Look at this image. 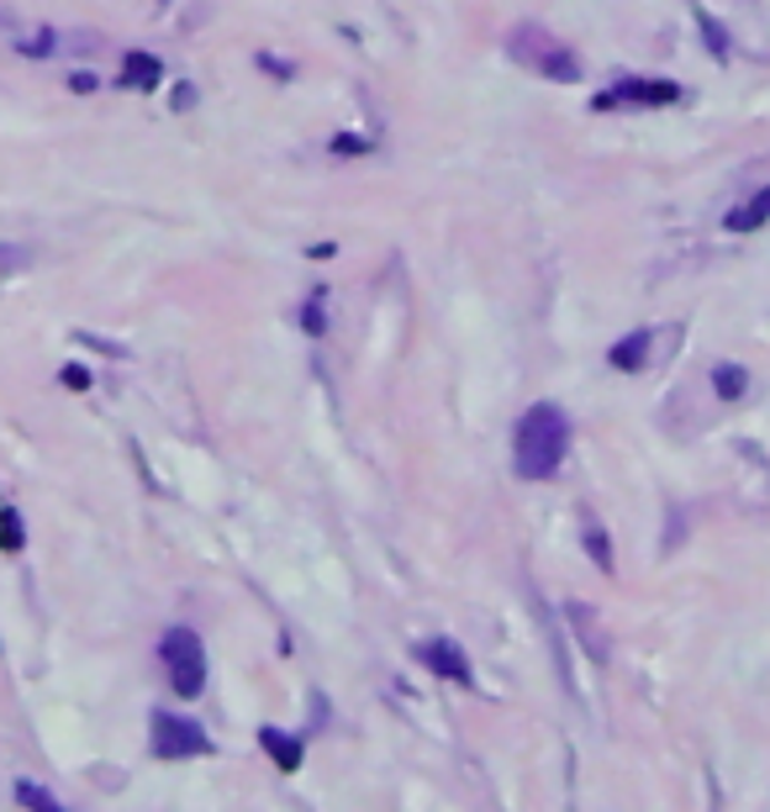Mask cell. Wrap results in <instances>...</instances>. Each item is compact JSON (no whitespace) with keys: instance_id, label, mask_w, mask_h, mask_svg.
Masks as SVG:
<instances>
[{"instance_id":"8992f818","label":"cell","mask_w":770,"mask_h":812,"mask_svg":"<svg viewBox=\"0 0 770 812\" xmlns=\"http://www.w3.org/2000/svg\"><path fill=\"white\" fill-rule=\"evenodd\" d=\"M417 660H423L433 675L454 681V686H475V671H470L465 650H460L454 638H423V644H417Z\"/></svg>"},{"instance_id":"30bf717a","label":"cell","mask_w":770,"mask_h":812,"mask_svg":"<svg viewBox=\"0 0 770 812\" xmlns=\"http://www.w3.org/2000/svg\"><path fill=\"white\" fill-rule=\"evenodd\" d=\"M644 359H649V333H629V338L612 344V369H623V375H639Z\"/></svg>"},{"instance_id":"277c9868","label":"cell","mask_w":770,"mask_h":812,"mask_svg":"<svg viewBox=\"0 0 770 812\" xmlns=\"http://www.w3.org/2000/svg\"><path fill=\"white\" fill-rule=\"evenodd\" d=\"M154 754L159 760H196V754H211V739L201 733V723L190 717H175V712H154Z\"/></svg>"},{"instance_id":"4fadbf2b","label":"cell","mask_w":770,"mask_h":812,"mask_svg":"<svg viewBox=\"0 0 770 812\" xmlns=\"http://www.w3.org/2000/svg\"><path fill=\"white\" fill-rule=\"evenodd\" d=\"M21 544H27V533H21V512L0 507V548H6V554H17Z\"/></svg>"},{"instance_id":"ac0fdd59","label":"cell","mask_w":770,"mask_h":812,"mask_svg":"<svg viewBox=\"0 0 770 812\" xmlns=\"http://www.w3.org/2000/svg\"><path fill=\"white\" fill-rule=\"evenodd\" d=\"M63 386H69V390H85V386H90V369L69 365V369H63Z\"/></svg>"},{"instance_id":"5b68a950","label":"cell","mask_w":770,"mask_h":812,"mask_svg":"<svg viewBox=\"0 0 770 812\" xmlns=\"http://www.w3.org/2000/svg\"><path fill=\"white\" fill-rule=\"evenodd\" d=\"M681 101V85L670 80H618L612 90H602L591 111H618V106H675Z\"/></svg>"},{"instance_id":"5bb4252c","label":"cell","mask_w":770,"mask_h":812,"mask_svg":"<svg viewBox=\"0 0 770 812\" xmlns=\"http://www.w3.org/2000/svg\"><path fill=\"white\" fill-rule=\"evenodd\" d=\"M586 554L612 575V544H608V528H602V523H586Z\"/></svg>"},{"instance_id":"e0dca14e","label":"cell","mask_w":770,"mask_h":812,"mask_svg":"<svg viewBox=\"0 0 770 812\" xmlns=\"http://www.w3.org/2000/svg\"><path fill=\"white\" fill-rule=\"evenodd\" d=\"M17 265H27V248H6V244H0V275H6V269H17Z\"/></svg>"},{"instance_id":"6da1fadb","label":"cell","mask_w":770,"mask_h":812,"mask_svg":"<svg viewBox=\"0 0 770 812\" xmlns=\"http://www.w3.org/2000/svg\"><path fill=\"white\" fill-rule=\"evenodd\" d=\"M565 448H570L565 412L554 402H533L517 417V433H512V469L523 481H549L554 469L565 465Z\"/></svg>"},{"instance_id":"7a4b0ae2","label":"cell","mask_w":770,"mask_h":812,"mask_svg":"<svg viewBox=\"0 0 770 812\" xmlns=\"http://www.w3.org/2000/svg\"><path fill=\"white\" fill-rule=\"evenodd\" d=\"M507 53L523 69H533V75H544V80H581V63H575V53H570L565 42H554L544 32V27H533V21H523V27H512V38H507Z\"/></svg>"},{"instance_id":"9a60e30c","label":"cell","mask_w":770,"mask_h":812,"mask_svg":"<svg viewBox=\"0 0 770 812\" xmlns=\"http://www.w3.org/2000/svg\"><path fill=\"white\" fill-rule=\"evenodd\" d=\"M697 21H702V38H708L712 59H729V38H723V32H718V21H712V17H697Z\"/></svg>"},{"instance_id":"2e32d148","label":"cell","mask_w":770,"mask_h":812,"mask_svg":"<svg viewBox=\"0 0 770 812\" xmlns=\"http://www.w3.org/2000/svg\"><path fill=\"white\" fill-rule=\"evenodd\" d=\"M365 148H369L365 138H333V154H338V159H359Z\"/></svg>"},{"instance_id":"52a82bcc","label":"cell","mask_w":770,"mask_h":812,"mask_svg":"<svg viewBox=\"0 0 770 812\" xmlns=\"http://www.w3.org/2000/svg\"><path fill=\"white\" fill-rule=\"evenodd\" d=\"M259 744L269 750V760H275L280 771H302L306 744L296 739V733H285V729H259Z\"/></svg>"},{"instance_id":"ba28073f","label":"cell","mask_w":770,"mask_h":812,"mask_svg":"<svg viewBox=\"0 0 770 812\" xmlns=\"http://www.w3.org/2000/svg\"><path fill=\"white\" fill-rule=\"evenodd\" d=\"M766 222H770V185H766V190H754L750 201H739L729 217H723L729 232H760Z\"/></svg>"},{"instance_id":"3957f363","label":"cell","mask_w":770,"mask_h":812,"mask_svg":"<svg viewBox=\"0 0 770 812\" xmlns=\"http://www.w3.org/2000/svg\"><path fill=\"white\" fill-rule=\"evenodd\" d=\"M164 671H169V686H175V696H201L206 691V650L201 638L190 628H169L164 633Z\"/></svg>"},{"instance_id":"7c38bea8","label":"cell","mask_w":770,"mask_h":812,"mask_svg":"<svg viewBox=\"0 0 770 812\" xmlns=\"http://www.w3.org/2000/svg\"><path fill=\"white\" fill-rule=\"evenodd\" d=\"M17 802H21L27 812H69V808L59 802V796L42 792V786H32V781H21V786H17Z\"/></svg>"},{"instance_id":"d6986e66","label":"cell","mask_w":770,"mask_h":812,"mask_svg":"<svg viewBox=\"0 0 770 812\" xmlns=\"http://www.w3.org/2000/svg\"><path fill=\"white\" fill-rule=\"evenodd\" d=\"M306 333H323V301L306 306Z\"/></svg>"},{"instance_id":"8fae6325","label":"cell","mask_w":770,"mask_h":812,"mask_svg":"<svg viewBox=\"0 0 770 812\" xmlns=\"http://www.w3.org/2000/svg\"><path fill=\"white\" fill-rule=\"evenodd\" d=\"M712 390H718L723 402H744V390H750V369L744 365H718L712 369Z\"/></svg>"},{"instance_id":"9c48e42d","label":"cell","mask_w":770,"mask_h":812,"mask_svg":"<svg viewBox=\"0 0 770 812\" xmlns=\"http://www.w3.org/2000/svg\"><path fill=\"white\" fill-rule=\"evenodd\" d=\"M159 80H164V63L154 59V53H127V63H122L127 90H154Z\"/></svg>"}]
</instances>
